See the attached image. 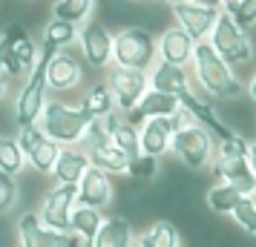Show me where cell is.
<instances>
[{"label":"cell","instance_id":"obj_1","mask_svg":"<svg viewBox=\"0 0 256 247\" xmlns=\"http://www.w3.org/2000/svg\"><path fill=\"white\" fill-rule=\"evenodd\" d=\"M190 63H193V75H196L198 86L208 95H216V98H239L244 92V86L236 81L233 69L213 52V46H210L208 40L196 43Z\"/></svg>","mask_w":256,"mask_h":247},{"label":"cell","instance_id":"obj_2","mask_svg":"<svg viewBox=\"0 0 256 247\" xmlns=\"http://www.w3.org/2000/svg\"><path fill=\"white\" fill-rule=\"evenodd\" d=\"M92 121L78 104H66V101H49L44 106V115L38 121V130L46 135L49 141L58 147H78L84 132Z\"/></svg>","mask_w":256,"mask_h":247},{"label":"cell","instance_id":"obj_3","mask_svg":"<svg viewBox=\"0 0 256 247\" xmlns=\"http://www.w3.org/2000/svg\"><path fill=\"white\" fill-rule=\"evenodd\" d=\"M55 52L46 46H40L35 69L26 75V83L20 95H18V104H14V118H18V127H38V121L44 115V106L49 104V86H46V63Z\"/></svg>","mask_w":256,"mask_h":247},{"label":"cell","instance_id":"obj_4","mask_svg":"<svg viewBox=\"0 0 256 247\" xmlns=\"http://www.w3.org/2000/svg\"><path fill=\"white\" fill-rule=\"evenodd\" d=\"M158 60L156 52V37L141 29V26H127L118 35H112V66L136 72H150L152 63Z\"/></svg>","mask_w":256,"mask_h":247},{"label":"cell","instance_id":"obj_5","mask_svg":"<svg viewBox=\"0 0 256 247\" xmlns=\"http://www.w3.org/2000/svg\"><path fill=\"white\" fill-rule=\"evenodd\" d=\"M208 43L213 46V52H216L230 69L233 66H244V63L254 60V46H250L248 35H244L242 29L233 23L224 12L219 14V20H216V26H213Z\"/></svg>","mask_w":256,"mask_h":247},{"label":"cell","instance_id":"obj_6","mask_svg":"<svg viewBox=\"0 0 256 247\" xmlns=\"http://www.w3.org/2000/svg\"><path fill=\"white\" fill-rule=\"evenodd\" d=\"M106 89L116 101V112L127 115L136 106L141 104V98L150 92V81L147 72H136V69H121V66H110L106 75Z\"/></svg>","mask_w":256,"mask_h":247},{"label":"cell","instance_id":"obj_7","mask_svg":"<svg viewBox=\"0 0 256 247\" xmlns=\"http://www.w3.org/2000/svg\"><path fill=\"white\" fill-rule=\"evenodd\" d=\"M170 9L176 14V26L196 43L208 40L222 14V6H216V3H193V0H176Z\"/></svg>","mask_w":256,"mask_h":247},{"label":"cell","instance_id":"obj_8","mask_svg":"<svg viewBox=\"0 0 256 247\" xmlns=\"http://www.w3.org/2000/svg\"><path fill=\"white\" fill-rule=\"evenodd\" d=\"M170 150L176 153V158L187 164L190 170H202V167H208L213 161V135H210L204 127H184V130H178L173 135V141H170Z\"/></svg>","mask_w":256,"mask_h":247},{"label":"cell","instance_id":"obj_9","mask_svg":"<svg viewBox=\"0 0 256 247\" xmlns=\"http://www.w3.org/2000/svg\"><path fill=\"white\" fill-rule=\"evenodd\" d=\"M78 207V187L70 184H55L49 190L40 207H38V222L49 227V230H58V233H70V216Z\"/></svg>","mask_w":256,"mask_h":247},{"label":"cell","instance_id":"obj_10","mask_svg":"<svg viewBox=\"0 0 256 247\" xmlns=\"http://www.w3.org/2000/svg\"><path fill=\"white\" fill-rule=\"evenodd\" d=\"M14 138H18V147H20V153H24L26 164L32 167L38 176H49L52 167H55V158H58V153H60L58 144L49 141L38 127H26V130H20Z\"/></svg>","mask_w":256,"mask_h":247},{"label":"cell","instance_id":"obj_11","mask_svg":"<svg viewBox=\"0 0 256 247\" xmlns=\"http://www.w3.org/2000/svg\"><path fill=\"white\" fill-rule=\"evenodd\" d=\"M78 46H81V58L86 66L92 69H110L112 66V35L110 29L101 23H84L78 29Z\"/></svg>","mask_w":256,"mask_h":247},{"label":"cell","instance_id":"obj_12","mask_svg":"<svg viewBox=\"0 0 256 247\" xmlns=\"http://www.w3.org/2000/svg\"><path fill=\"white\" fill-rule=\"evenodd\" d=\"M18 242L20 247H84L75 233H58L38 222L35 213H26L18 222Z\"/></svg>","mask_w":256,"mask_h":247},{"label":"cell","instance_id":"obj_13","mask_svg":"<svg viewBox=\"0 0 256 247\" xmlns=\"http://www.w3.org/2000/svg\"><path fill=\"white\" fill-rule=\"evenodd\" d=\"M84 78L81 60L72 55V49L55 52L46 63V86L52 92H72Z\"/></svg>","mask_w":256,"mask_h":247},{"label":"cell","instance_id":"obj_14","mask_svg":"<svg viewBox=\"0 0 256 247\" xmlns=\"http://www.w3.org/2000/svg\"><path fill=\"white\" fill-rule=\"evenodd\" d=\"M193 49H196V40L190 35H184L178 26L164 29L162 37L156 40L158 60L162 63H170V66H178V69H187V63L193 60Z\"/></svg>","mask_w":256,"mask_h":247},{"label":"cell","instance_id":"obj_15","mask_svg":"<svg viewBox=\"0 0 256 247\" xmlns=\"http://www.w3.org/2000/svg\"><path fill=\"white\" fill-rule=\"evenodd\" d=\"M110 201H112V178L101 170L90 167L84 173V178L78 181V204L101 213Z\"/></svg>","mask_w":256,"mask_h":247},{"label":"cell","instance_id":"obj_16","mask_svg":"<svg viewBox=\"0 0 256 247\" xmlns=\"http://www.w3.org/2000/svg\"><path fill=\"white\" fill-rule=\"evenodd\" d=\"M170 118H156V121H147V124L138 127V150H141V155H150V158L158 161V158L170 150V141H173V135H176V127H173Z\"/></svg>","mask_w":256,"mask_h":247},{"label":"cell","instance_id":"obj_17","mask_svg":"<svg viewBox=\"0 0 256 247\" xmlns=\"http://www.w3.org/2000/svg\"><path fill=\"white\" fill-rule=\"evenodd\" d=\"M216 173L222 176V184H230L233 190H239L244 199L256 196V173L250 170L248 158H224L216 155Z\"/></svg>","mask_w":256,"mask_h":247},{"label":"cell","instance_id":"obj_18","mask_svg":"<svg viewBox=\"0 0 256 247\" xmlns=\"http://www.w3.org/2000/svg\"><path fill=\"white\" fill-rule=\"evenodd\" d=\"M178 112V98H170V95H162V92H147L141 98V104L124 115L130 127H136L138 130L141 124H147V121H156V118H170Z\"/></svg>","mask_w":256,"mask_h":247},{"label":"cell","instance_id":"obj_19","mask_svg":"<svg viewBox=\"0 0 256 247\" xmlns=\"http://www.w3.org/2000/svg\"><path fill=\"white\" fill-rule=\"evenodd\" d=\"M147 81H150L152 92L170 95V98H182V95L190 92V75H187V69H178V66L162 63V60L152 63V69L147 72Z\"/></svg>","mask_w":256,"mask_h":247},{"label":"cell","instance_id":"obj_20","mask_svg":"<svg viewBox=\"0 0 256 247\" xmlns=\"http://www.w3.org/2000/svg\"><path fill=\"white\" fill-rule=\"evenodd\" d=\"M86 170H90V158H86V153H81L78 147H60L58 158H55V167H52L49 176L55 178V184L78 187V181L84 178Z\"/></svg>","mask_w":256,"mask_h":247},{"label":"cell","instance_id":"obj_21","mask_svg":"<svg viewBox=\"0 0 256 247\" xmlns=\"http://www.w3.org/2000/svg\"><path fill=\"white\" fill-rule=\"evenodd\" d=\"M101 124H104V130H106V135H110L112 147H116L118 153L127 155V161L138 158V155H141V150H138V130H136V127H130L121 112H110Z\"/></svg>","mask_w":256,"mask_h":247},{"label":"cell","instance_id":"obj_22","mask_svg":"<svg viewBox=\"0 0 256 247\" xmlns=\"http://www.w3.org/2000/svg\"><path fill=\"white\" fill-rule=\"evenodd\" d=\"M132 245H136V236H132L130 222L121 219V216H112V219H104L101 230H98V236L90 247H132Z\"/></svg>","mask_w":256,"mask_h":247},{"label":"cell","instance_id":"obj_23","mask_svg":"<svg viewBox=\"0 0 256 247\" xmlns=\"http://www.w3.org/2000/svg\"><path fill=\"white\" fill-rule=\"evenodd\" d=\"M78 106L90 115V121H104L110 112H116V101H112V95L106 89V83L90 86V89L84 92V98L78 101Z\"/></svg>","mask_w":256,"mask_h":247},{"label":"cell","instance_id":"obj_24","mask_svg":"<svg viewBox=\"0 0 256 247\" xmlns=\"http://www.w3.org/2000/svg\"><path fill=\"white\" fill-rule=\"evenodd\" d=\"M101 224H104V216H101V213L78 204L70 216V233H75L84 245H92L98 230H101Z\"/></svg>","mask_w":256,"mask_h":247},{"label":"cell","instance_id":"obj_25","mask_svg":"<svg viewBox=\"0 0 256 247\" xmlns=\"http://www.w3.org/2000/svg\"><path fill=\"white\" fill-rule=\"evenodd\" d=\"M138 247H182V239L173 222L158 219L138 236Z\"/></svg>","mask_w":256,"mask_h":247},{"label":"cell","instance_id":"obj_26","mask_svg":"<svg viewBox=\"0 0 256 247\" xmlns=\"http://www.w3.org/2000/svg\"><path fill=\"white\" fill-rule=\"evenodd\" d=\"M92 9L95 6L90 3V0H58V3L52 6V17L75 26V29H81L84 23H90Z\"/></svg>","mask_w":256,"mask_h":247},{"label":"cell","instance_id":"obj_27","mask_svg":"<svg viewBox=\"0 0 256 247\" xmlns=\"http://www.w3.org/2000/svg\"><path fill=\"white\" fill-rule=\"evenodd\" d=\"M72 43H78V29L64 20H49L44 26V46L52 49V52H64V49H72Z\"/></svg>","mask_w":256,"mask_h":247},{"label":"cell","instance_id":"obj_28","mask_svg":"<svg viewBox=\"0 0 256 247\" xmlns=\"http://www.w3.org/2000/svg\"><path fill=\"white\" fill-rule=\"evenodd\" d=\"M24 167H26V158L20 153V147H18V138L0 135V173L14 178L18 173H24Z\"/></svg>","mask_w":256,"mask_h":247},{"label":"cell","instance_id":"obj_29","mask_svg":"<svg viewBox=\"0 0 256 247\" xmlns=\"http://www.w3.org/2000/svg\"><path fill=\"white\" fill-rule=\"evenodd\" d=\"M242 199L244 196L239 190H233L230 184H216V187L208 190V207L216 213V216H230Z\"/></svg>","mask_w":256,"mask_h":247},{"label":"cell","instance_id":"obj_30","mask_svg":"<svg viewBox=\"0 0 256 247\" xmlns=\"http://www.w3.org/2000/svg\"><path fill=\"white\" fill-rule=\"evenodd\" d=\"M222 12L242 32L248 26H256V0H228V3H222Z\"/></svg>","mask_w":256,"mask_h":247},{"label":"cell","instance_id":"obj_31","mask_svg":"<svg viewBox=\"0 0 256 247\" xmlns=\"http://www.w3.org/2000/svg\"><path fill=\"white\" fill-rule=\"evenodd\" d=\"M233 222L239 224L248 233H256V199H242L236 204V210L230 213Z\"/></svg>","mask_w":256,"mask_h":247},{"label":"cell","instance_id":"obj_32","mask_svg":"<svg viewBox=\"0 0 256 247\" xmlns=\"http://www.w3.org/2000/svg\"><path fill=\"white\" fill-rule=\"evenodd\" d=\"M156 173H158V161L150 158V155H138L127 164V176L136 178V181H150Z\"/></svg>","mask_w":256,"mask_h":247},{"label":"cell","instance_id":"obj_33","mask_svg":"<svg viewBox=\"0 0 256 247\" xmlns=\"http://www.w3.org/2000/svg\"><path fill=\"white\" fill-rule=\"evenodd\" d=\"M14 201H18V184H14V178L0 173V213L12 210Z\"/></svg>","mask_w":256,"mask_h":247},{"label":"cell","instance_id":"obj_34","mask_svg":"<svg viewBox=\"0 0 256 247\" xmlns=\"http://www.w3.org/2000/svg\"><path fill=\"white\" fill-rule=\"evenodd\" d=\"M6 92H9V81H6V75L0 72V101L6 98Z\"/></svg>","mask_w":256,"mask_h":247},{"label":"cell","instance_id":"obj_35","mask_svg":"<svg viewBox=\"0 0 256 247\" xmlns=\"http://www.w3.org/2000/svg\"><path fill=\"white\" fill-rule=\"evenodd\" d=\"M248 92H250V98L256 101V72H254V78H250V83H248Z\"/></svg>","mask_w":256,"mask_h":247},{"label":"cell","instance_id":"obj_36","mask_svg":"<svg viewBox=\"0 0 256 247\" xmlns=\"http://www.w3.org/2000/svg\"><path fill=\"white\" fill-rule=\"evenodd\" d=\"M254 236H256V233H254Z\"/></svg>","mask_w":256,"mask_h":247}]
</instances>
